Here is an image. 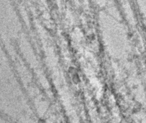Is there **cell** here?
I'll return each instance as SVG.
<instances>
[{
  "label": "cell",
  "instance_id": "6da1fadb",
  "mask_svg": "<svg viewBox=\"0 0 146 123\" xmlns=\"http://www.w3.org/2000/svg\"><path fill=\"white\" fill-rule=\"evenodd\" d=\"M10 86L11 82L7 69L0 57V106L6 104L9 97H11Z\"/></svg>",
  "mask_w": 146,
  "mask_h": 123
}]
</instances>
